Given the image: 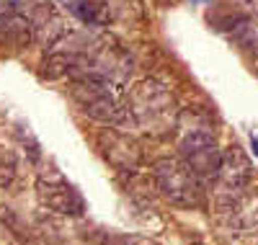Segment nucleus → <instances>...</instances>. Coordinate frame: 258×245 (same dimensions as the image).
<instances>
[{
    "label": "nucleus",
    "instance_id": "8",
    "mask_svg": "<svg viewBox=\"0 0 258 245\" xmlns=\"http://www.w3.org/2000/svg\"><path fill=\"white\" fill-rule=\"evenodd\" d=\"M220 219L232 232H258V186H248Z\"/></svg>",
    "mask_w": 258,
    "mask_h": 245
},
{
    "label": "nucleus",
    "instance_id": "2",
    "mask_svg": "<svg viewBox=\"0 0 258 245\" xmlns=\"http://www.w3.org/2000/svg\"><path fill=\"white\" fill-rule=\"evenodd\" d=\"M176 140H178V158L202 178L204 186L212 183L222 160V150L217 145L212 119L204 111L183 108L176 124Z\"/></svg>",
    "mask_w": 258,
    "mask_h": 245
},
{
    "label": "nucleus",
    "instance_id": "9",
    "mask_svg": "<svg viewBox=\"0 0 258 245\" xmlns=\"http://www.w3.org/2000/svg\"><path fill=\"white\" fill-rule=\"evenodd\" d=\"M18 181V158L16 152L0 145V189H13Z\"/></svg>",
    "mask_w": 258,
    "mask_h": 245
},
{
    "label": "nucleus",
    "instance_id": "1",
    "mask_svg": "<svg viewBox=\"0 0 258 245\" xmlns=\"http://www.w3.org/2000/svg\"><path fill=\"white\" fill-rule=\"evenodd\" d=\"M178 114L181 108L173 91L155 78H145L124 93V121L153 140L176 135Z\"/></svg>",
    "mask_w": 258,
    "mask_h": 245
},
{
    "label": "nucleus",
    "instance_id": "3",
    "mask_svg": "<svg viewBox=\"0 0 258 245\" xmlns=\"http://www.w3.org/2000/svg\"><path fill=\"white\" fill-rule=\"evenodd\" d=\"M124 80L106 73H80L70 78V98L85 116L101 124H124Z\"/></svg>",
    "mask_w": 258,
    "mask_h": 245
},
{
    "label": "nucleus",
    "instance_id": "5",
    "mask_svg": "<svg viewBox=\"0 0 258 245\" xmlns=\"http://www.w3.org/2000/svg\"><path fill=\"white\" fill-rule=\"evenodd\" d=\"M253 181V165L248 160V155L243 152V147L232 145L227 150H222V160H220V170L212 178V199H214V214L222 217L232 202L238 199Z\"/></svg>",
    "mask_w": 258,
    "mask_h": 245
},
{
    "label": "nucleus",
    "instance_id": "6",
    "mask_svg": "<svg viewBox=\"0 0 258 245\" xmlns=\"http://www.w3.org/2000/svg\"><path fill=\"white\" fill-rule=\"evenodd\" d=\"M36 196H39V204L52 214H62V217L85 214V199L57 168L41 170L36 175Z\"/></svg>",
    "mask_w": 258,
    "mask_h": 245
},
{
    "label": "nucleus",
    "instance_id": "11",
    "mask_svg": "<svg viewBox=\"0 0 258 245\" xmlns=\"http://www.w3.org/2000/svg\"><path fill=\"white\" fill-rule=\"evenodd\" d=\"M248 3H250V6L255 8V13H258V0H248Z\"/></svg>",
    "mask_w": 258,
    "mask_h": 245
},
{
    "label": "nucleus",
    "instance_id": "10",
    "mask_svg": "<svg viewBox=\"0 0 258 245\" xmlns=\"http://www.w3.org/2000/svg\"><path fill=\"white\" fill-rule=\"evenodd\" d=\"M250 147H253V155H258V137H250Z\"/></svg>",
    "mask_w": 258,
    "mask_h": 245
},
{
    "label": "nucleus",
    "instance_id": "7",
    "mask_svg": "<svg viewBox=\"0 0 258 245\" xmlns=\"http://www.w3.org/2000/svg\"><path fill=\"white\" fill-rule=\"evenodd\" d=\"M101 147H103V155L119 173H137L140 165H142V150L140 145L135 142L132 135L126 132H119L116 127L114 129H106L101 135Z\"/></svg>",
    "mask_w": 258,
    "mask_h": 245
},
{
    "label": "nucleus",
    "instance_id": "4",
    "mask_svg": "<svg viewBox=\"0 0 258 245\" xmlns=\"http://www.w3.org/2000/svg\"><path fill=\"white\" fill-rule=\"evenodd\" d=\"M153 181L165 202L181 209H199L204 204V181L181 158H160L153 163Z\"/></svg>",
    "mask_w": 258,
    "mask_h": 245
}]
</instances>
